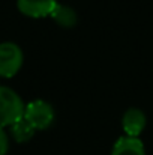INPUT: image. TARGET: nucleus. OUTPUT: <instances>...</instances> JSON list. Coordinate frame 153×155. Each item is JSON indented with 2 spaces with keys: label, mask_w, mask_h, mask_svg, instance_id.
<instances>
[{
  "label": "nucleus",
  "mask_w": 153,
  "mask_h": 155,
  "mask_svg": "<svg viewBox=\"0 0 153 155\" xmlns=\"http://www.w3.org/2000/svg\"><path fill=\"white\" fill-rule=\"evenodd\" d=\"M35 133H36V130L24 117L20 119L18 122H15L14 125H11V134H12L14 140L18 143H26V142L32 140Z\"/></svg>",
  "instance_id": "nucleus-8"
},
{
  "label": "nucleus",
  "mask_w": 153,
  "mask_h": 155,
  "mask_svg": "<svg viewBox=\"0 0 153 155\" xmlns=\"http://www.w3.org/2000/svg\"><path fill=\"white\" fill-rule=\"evenodd\" d=\"M50 17L57 26H60L63 29H72L78 23V15H77L75 9L68 6V5H63V3L56 5V8L53 9Z\"/></svg>",
  "instance_id": "nucleus-7"
},
{
  "label": "nucleus",
  "mask_w": 153,
  "mask_h": 155,
  "mask_svg": "<svg viewBox=\"0 0 153 155\" xmlns=\"http://www.w3.org/2000/svg\"><path fill=\"white\" fill-rule=\"evenodd\" d=\"M54 117H56L54 107L45 100H33L29 104H26L24 119L36 131L50 128L54 122Z\"/></svg>",
  "instance_id": "nucleus-2"
},
{
  "label": "nucleus",
  "mask_w": 153,
  "mask_h": 155,
  "mask_svg": "<svg viewBox=\"0 0 153 155\" xmlns=\"http://www.w3.org/2000/svg\"><path fill=\"white\" fill-rule=\"evenodd\" d=\"M9 149V139L3 128H0V155H6Z\"/></svg>",
  "instance_id": "nucleus-9"
},
{
  "label": "nucleus",
  "mask_w": 153,
  "mask_h": 155,
  "mask_svg": "<svg viewBox=\"0 0 153 155\" xmlns=\"http://www.w3.org/2000/svg\"><path fill=\"white\" fill-rule=\"evenodd\" d=\"M111 155H146V148L141 139L122 136L113 145Z\"/></svg>",
  "instance_id": "nucleus-6"
},
{
  "label": "nucleus",
  "mask_w": 153,
  "mask_h": 155,
  "mask_svg": "<svg viewBox=\"0 0 153 155\" xmlns=\"http://www.w3.org/2000/svg\"><path fill=\"white\" fill-rule=\"evenodd\" d=\"M147 124V117L141 108L131 107L128 108L122 116V128L125 131V136L128 137H138L144 131Z\"/></svg>",
  "instance_id": "nucleus-4"
},
{
  "label": "nucleus",
  "mask_w": 153,
  "mask_h": 155,
  "mask_svg": "<svg viewBox=\"0 0 153 155\" xmlns=\"http://www.w3.org/2000/svg\"><path fill=\"white\" fill-rule=\"evenodd\" d=\"M24 62V54L15 42L0 44V77L11 78L18 74Z\"/></svg>",
  "instance_id": "nucleus-3"
},
{
  "label": "nucleus",
  "mask_w": 153,
  "mask_h": 155,
  "mask_svg": "<svg viewBox=\"0 0 153 155\" xmlns=\"http://www.w3.org/2000/svg\"><path fill=\"white\" fill-rule=\"evenodd\" d=\"M57 3V0H17V8L26 17L44 18L50 17Z\"/></svg>",
  "instance_id": "nucleus-5"
},
{
  "label": "nucleus",
  "mask_w": 153,
  "mask_h": 155,
  "mask_svg": "<svg viewBox=\"0 0 153 155\" xmlns=\"http://www.w3.org/2000/svg\"><path fill=\"white\" fill-rule=\"evenodd\" d=\"M26 104L11 87L0 86V128L11 127L24 117Z\"/></svg>",
  "instance_id": "nucleus-1"
}]
</instances>
